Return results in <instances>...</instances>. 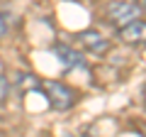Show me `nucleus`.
Wrapping results in <instances>:
<instances>
[{
    "mask_svg": "<svg viewBox=\"0 0 146 137\" xmlns=\"http://www.w3.org/2000/svg\"><path fill=\"white\" fill-rule=\"evenodd\" d=\"M117 37L127 44H146V20H134L117 30Z\"/></svg>",
    "mask_w": 146,
    "mask_h": 137,
    "instance_id": "nucleus-4",
    "label": "nucleus"
},
{
    "mask_svg": "<svg viewBox=\"0 0 146 137\" xmlns=\"http://www.w3.org/2000/svg\"><path fill=\"white\" fill-rule=\"evenodd\" d=\"M78 42L83 44L88 52H93V54H98V56H102V54H107V49H110V42H107V37H102L98 30H83V32H78Z\"/></svg>",
    "mask_w": 146,
    "mask_h": 137,
    "instance_id": "nucleus-3",
    "label": "nucleus"
},
{
    "mask_svg": "<svg viewBox=\"0 0 146 137\" xmlns=\"http://www.w3.org/2000/svg\"><path fill=\"white\" fill-rule=\"evenodd\" d=\"M42 88H44L46 100H49V105H51L54 110H68V108H73V103H76V93H73L68 86L58 83V81H44Z\"/></svg>",
    "mask_w": 146,
    "mask_h": 137,
    "instance_id": "nucleus-1",
    "label": "nucleus"
},
{
    "mask_svg": "<svg viewBox=\"0 0 146 137\" xmlns=\"http://www.w3.org/2000/svg\"><path fill=\"white\" fill-rule=\"evenodd\" d=\"M17 86L25 88V91H39L42 88V83H39L32 74H17Z\"/></svg>",
    "mask_w": 146,
    "mask_h": 137,
    "instance_id": "nucleus-6",
    "label": "nucleus"
},
{
    "mask_svg": "<svg viewBox=\"0 0 146 137\" xmlns=\"http://www.w3.org/2000/svg\"><path fill=\"white\" fill-rule=\"evenodd\" d=\"M0 137H5V135H3V132H0Z\"/></svg>",
    "mask_w": 146,
    "mask_h": 137,
    "instance_id": "nucleus-10",
    "label": "nucleus"
},
{
    "mask_svg": "<svg viewBox=\"0 0 146 137\" xmlns=\"http://www.w3.org/2000/svg\"><path fill=\"white\" fill-rule=\"evenodd\" d=\"M7 93H10V81H7L5 76H0V103L7 100Z\"/></svg>",
    "mask_w": 146,
    "mask_h": 137,
    "instance_id": "nucleus-7",
    "label": "nucleus"
},
{
    "mask_svg": "<svg viewBox=\"0 0 146 137\" xmlns=\"http://www.w3.org/2000/svg\"><path fill=\"white\" fill-rule=\"evenodd\" d=\"M5 32H7V22H5V17L0 15V39L5 37Z\"/></svg>",
    "mask_w": 146,
    "mask_h": 137,
    "instance_id": "nucleus-8",
    "label": "nucleus"
},
{
    "mask_svg": "<svg viewBox=\"0 0 146 137\" xmlns=\"http://www.w3.org/2000/svg\"><path fill=\"white\" fill-rule=\"evenodd\" d=\"M51 52H54V56L61 61L63 68H83V66H85L83 56H80L76 49L66 47V44H56V47H51Z\"/></svg>",
    "mask_w": 146,
    "mask_h": 137,
    "instance_id": "nucleus-5",
    "label": "nucleus"
},
{
    "mask_svg": "<svg viewBox=\"0 0 146 137\" xmlns=\"http://www.w3.org/2000/svg\"><path fill=\"white\" fill-rule=\"evenodd\" d=\"M139 12H141V7L136 3H131V0H117V3H110L107 5V20L117 27H124L129 22L139 20Z\"/></svg>",
    "mask_w": 146,
    "mask_h": 137,
    "instance_id": "nucleus-2",
    "label": "nucleus"
},
{
    "mask_svg": "<svg viewBox=\"0 0 146 137\" xmlns=\"http://www.w3.org/2000/svg\"><path fill=\"white\" fill-rule=\"evenodd\" d=\"M136 5H139V7H146V0H136Z\"/></svg>",
    "mask_w": 146,
    "mask_h": 137,
    "instance_id": "nucleus-9",
    "label": "nucleus"
}]
</instances>
